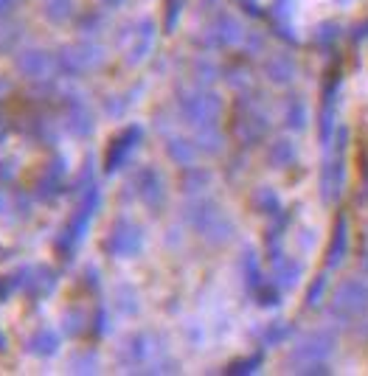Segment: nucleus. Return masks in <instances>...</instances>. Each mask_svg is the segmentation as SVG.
<instances>
[{"mask_svg": "<svg viewBox=\"0 0 368 376\" xmlns=\"http://www.w3.org/2000/svg\"><path fill=\"white\" fill-rule=\"evenodd\" d=\"M349 250V222L346 217L338 219V228H335V236H332V247H329V267H338Z\"/></svg>", "mask_w": 368, "mask_h": 376, "instance_id": "2", "label": "nucleus"}, {"mask_svg": "<svg viewBox=\"0 0 368 376\" xmlns=\"http://www.w3.org/2000/svg\"><path fill=\"white\" fill-rule=\"evenodd\" d=\"M338 34H340V26H338L335 20H323V23H318V28L312 31V37L318 39V43H329V39H338Z\"/></svg>", "mask_w": 368, "mask_h": 376, "instance_id": "3", "label": "nucleus"}, {"mask_svg": "<svg viewBox=\"0 0 368 376\" xmlns=\"http://www.w3.org/2000/svg\"><path fill=\"white\" fill-rule=\"evenodd\" d=\"M338 312L346 317V320H354V317H362L368 315V284L365 281H346L340 286V298H338Z\"/></svg>", "mask_w": 368, "mask_h": 376, "instance_id": "1", "label": "nucleus"}, {"mask_svg": "<svg viewBox=\"0 0 368 376\" xmlns=\"http://www.w3.org/2000/svg\"><path fill=\"white\" fill-rule=\"evenodd\" d=\"M351 39H354V43H365V39H368V20H362L360 26H354Z\"/></svg>", "mask_w": 368, "mask_h": 376, "instance_id": "4", "label": "nucleus"}]
</instances>
